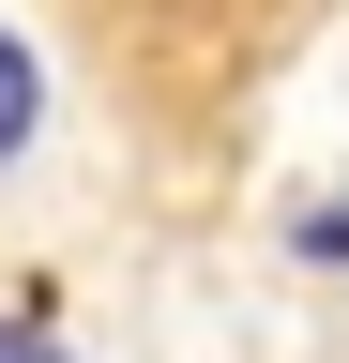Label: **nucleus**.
Instances as JSON below:
<instances>
[{
	"label": "nucleus",
	"mask_w": 349,
	"mask_h": 363,
	"mask_svg": "<svg viewBox=\"0 0 349 363\" xmlns=\"http://www.w3.org/2000/svg\"><path fill=\"white\" fill-rule=\"evenodd\" d=\"M31 152H46V45L0 16V167H31Z\"/></svg>",
	"instance_id": "nucleus-2"
},
{
	"label": "nucleus",
	"mask_w": 349,
	"mask_h": 363,
	"mask_svg": "<svg viewBox=\"0 0 349 363\" xmlns=\"http://www.w3.org/2000/svg\"><path fill=\"white\" fill-rule=\"evenodd\" d=\"M16 30H61L76 45V91L137 136L152 167H198L228 152L258 76L304 45V16L319 0H0Z\"/></svg>",
	"instance_id": "nucleus-1"
},
{
	"label": "nucleus",
	"mask_w": 349,
	"mask_h": 363,
	"mask_svg": "<svg viewBox=\"0 0 349 363\" xmlns=\"http://www.w3.org/2000/svg\"><path fill=\"white\" fill-rule=\"evenodd\" d=\"M0 363H76V348L46 333V318H0Z\"/></svg>",
	"instance_id": "nucleus-3"
}]
</instances>
